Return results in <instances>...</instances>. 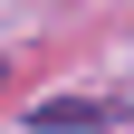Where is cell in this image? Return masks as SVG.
Returning <instances> with one entry per match:
<instances>
[{
    "label": "cell",
    "instance_id": "obj_1",
    "mask_svg": "<svg viewBox=\"0 0 134 134\" xmlns=\"http://www.w3.org/2000/svg\"><path fill=\"white\" fill-rule=\"evenodd\" d=\"M96 125H125V105H105V96H38L29 105V134H96Z\"/></svg>",
    "mask_w": 134,
    "mask_h": 134
}]
</instances>
